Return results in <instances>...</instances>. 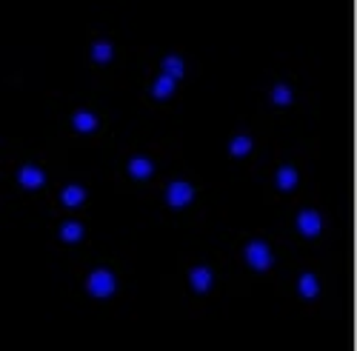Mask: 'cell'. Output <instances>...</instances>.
<instances>
[{"mask_svg":"<svg viewBox=\"0 0 357 351\" xmlns=\"http://www.w3.org/2000/svg\"><path fill=\"white\" fill-rule=\"evenodd\" d=\"M260 103L266 114H291V111H309L314 103L312 86L294 69L269 72L260 86Z\"/></svg>","mask_w":357,"mask_h":351,"instance_id":"11","label":"cell"},{"mask_svg":"<svg viewBox=\"0 0 357 351\" xmlns=\"http://www.w3.org/2000/svg\"><path fill=\"white\" fill-rule=\"evenodd\" d=\"M92 180L89 174H63L61 183L54 186L52 197H49V214L61 217V214H86L92 206Z\"/></svg>","mask_w":357,"mask_h":351,"instance_id":"14","label":"cell"},{"mask_svg":"<svg viewBox=\"0 0 357 351\" xmlns=\"http://www.w3.org/2000/svg\"><path fill=\"white\" fill-rule=\"evenodd\" d=\"M140 100L149 111L155 114H169L181 106L183 100V83H177L174 77L158 72L149 66L146 72V80H143V89H140Z\"/></svg>","mask_w":357,"mask_h":351,"instance_id":"15","label":"cell"},{"mask_svg":"<svg viewBox=\"0 0 357 351\" xmlns=\"http://www.w3.org/2000/svg\"><path fill=\"white\" fill-rule=\"evenodd\" d=\"M337 234L335 217L329 206L317 197L312 189L301 200H294L286 206L283 217V240L289 246H303V249H326Z\"/></svg>","mask_w":357,"mask_h":351,"instance_id":"6","label":"cell"},{"mask_svg":"<svg viewBox=\"0 0 357 351\" xmlns=\"http://www.w3.org/2000/svg\"><path fill=\"white\" fill-rule=\"evenodd\" d=\"M149 66L163 72V75H169V77H174L177 83H183V86L189 80H195L197 72H200V63L181 46H169V49L155 52V57H152V63H149Z\"/></svg>","mask_w":357,"mask_h":351,"instance_id":"17","label":"cell"},{"mask_svg":"<svg viewBox=\"0 0 357 351\" xmlns=\"http://www.w3.org/2000/svg\"><path fill=\"white\" fill-rule=\"evenodd\" d=\"M61 178V169L46 152L26 149L20 143H9V149H3V180L15 197L26 203H49Z\"/></svg>","mask_w":357,"mask_h":351,"instance_id":"2","label":"cell"},{"mask_svg":"<svg viewBox=\"0 0 357 351\" xmlns=\"http://www.w3.org/2000/svg\"><path fill=\"white\" fill-rule=\"evenodd\" d=\"M286 297L294 309L320 314L335 297V272L323 257H303L286 266Z\"/></svg>","mask_w":357,"mask_h":351,"instance_id":"7","label":"cell"},{"mask_svg":"<svg viewBox=\"0 0 357 351\" xmlns=\"http://www.w3.org/2000/svg\"><path fill=\"white\" fill-rule=\"evenodd\" d=\"M312 192V146H289L275 152L263 169V197L269 206H289Z\"/></svg>","mask_w":357,"mask_h":351,"instance_id":"3","label":"cell"},{"mask_svg":"<svg viewBox=\"0 0 357 351\" xmlns=\"http://www.w3.org/2000/svg\"><path fill=\"white\" fill-rule=\"evenodd\" d=\"M181 163V140H155L129 146L117 155L114 166V186L129 194H155L166 174Z\"/></svg>","mask_w":357,"mask_h":351,"instance_id":"1","label":"cell"},{"mask_svg":"<svg viewBox=\"0 0 357 351\" xmlns=\"http://www.w3.org/2000/svg\"><path fill=\"white\" fill-rule=\"evenodd\" d=\"M75 280L77 291L100 309L121 306L129 291V277L126 269L114 257H86L75 263Z\"/></svg>","mask_w":357,"mask_h":351,"instance_id":"9","label":"cell"},{"mask_svg":"<svg viewBox=\"0 0 357 351\" xmlns=\"http://www.w3.org/2000/svg\"><path fill=\"white\" fill-rule=\"evenodd\" d=\"M57 134L77 146H103L112 134L109 114L89 103V100H69L57 114Z\"/></svg>","mask_w":357,"mask_h":351,"instance_id":"10","label":"cell"},{"mask_svg":"<svg viewBox=\"0 0 357 351\" xmlns=\"http://www.w3.org/2000/svg\"><path fill=\"white\" fill-rule=\"evenodd\" d=\"M226 286L223 263L203 257V254H181L174 272V291L181 295V303L186 309H203L220 297Z\"/></svg>","mask_w":357,"mask_h":351,"instance_id":"8","label":"cell"},{"mask_svg":"<svg viewBox=\"0 0 357 351\" xmlns=\"http://www.w3.org/2000/svg\"><path fill=\"white\" fill-rule=\"evenodd\" d=\"M206 192H209V186H206L192 169L177 163L163 178V183L155 189L158 212L172 226L197 228L206 220V214H209V206H206Z\"/></svg>","mask_w":357,"mask_h":351,"instance_id":"4","label":"cell"},{"mask_svg":"<svg viewBox=\"0 0 357 351\" xmlns=\"http://www.w3.org/2000/svg\"><path fill=\"white\" fill-rule=\"evenodd\" d=\"M49 240L57 251H77L92 240V226H89L86 214H61L52 217V231Z\"/></svg>","mask_w":357,"mask_h":351,"instance_id":"16","label":"cell"},{"mask_svg":"<svg viewBox=\"0 0 357 351\" xmlns=\"http://www.w3.org/2000/svg\"><path fill=\"white\" fill-rule=\"evenodd\" d=\"M286 240L269 231H241L231 240V266L243 280H275L286 272Z\"/></svg>","mask_w":357,"mask_h":351,"instance_id":"5","label":"cell"},{"mask_svg":"<svg viewBox=\"0 0 357 351\" xmlns=\"http://www.w3.org/2000/svg\"><path fill=\"white\" fill-rule=\"evenodd\" d=\"M86 69L92 75V80L98 86H117L123 80V69H126V52L112 32L103 29H89L86 32Z\"/></svg>","mask_w":357,"mask_h":351,"instance_id":"12","label":"cell"},{"mask_svg":"<svg viewBox=\"0 0 357 351\" xmlns=\"http://www.w3.org/2000/svg\"><path fill=\"white\" fill-rule=\"evenodd\" d=\"M269 129L263 126V120L252 117V120H241L229 140H226V160L237 169L246 171H260L269 163Z\"/></svg>","mask_w":357,"mask_h":351,"instance_id":"13","label":"cell"}]
</instances>
